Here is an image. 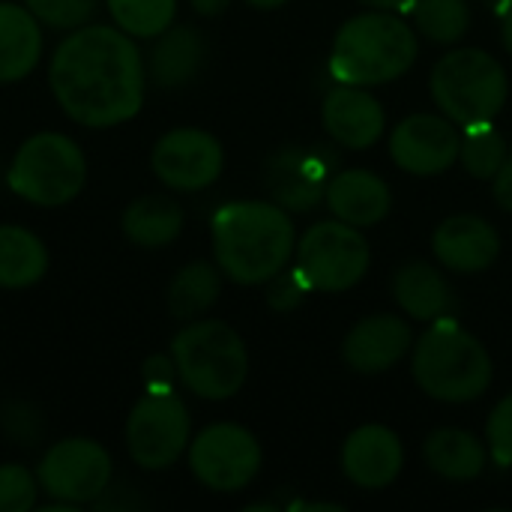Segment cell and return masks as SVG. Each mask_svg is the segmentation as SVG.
<instances>
[{"mask_svg": "<svg viewBox=\"0 0 512 512\" xmlns=\"http://www.w3.org/2000/svg\"><path fill=\"white\" fill-rule=\"evenodd\" d=\"M48 81L69 120L108 129L141 111L147 72L129 33L117 24H84L57 45Z\"/></svg>", "mask_w": 512, "mask_h": 512, "instance_id": "1", "label": "cell"}, {"mask_svg": "<svg viewBox=\"0 0 512 512\" xmlns=\"http://www.w3.org/2000/svg\"><path fill=\"white\" fill-rule=\"evenodd\" d=\"M213 255L237 285H264L294 255V225L285 207L270 201H234L216 210Z\"/></svg>", "mask_w": 512, "mask_h": 512, "instance_id": "2", "label": "cell"}, {"mask_svg": "<svg viewBox=\"0 0 512 512\" xmlns=\"http://www.w3.org/2000/svg\"><path fill=\"white\" fill-rule=\"evenodd\" d=\"M417 60V33L393 12H363L333 39L330 72L342 84L372 87L405 75Z\"/></svg>", "mask_w": 512, "mask_h": 512, "instance_id": "3", "label": "cell"}, {"mask_svg": "<svg viewBox=\"0 0 512 512\" xmlns=\"http://www.w3.org/2000/svg\"><path fill=\"white\" fill-rule=\"evenodd\" d=\"M414 378L438 402L462 405L480 399L492 384V357L459 324L444 321L420 336L414 351Z\"/></svg>", "mask_w": 512, "mask_h": 512, "instance_id": "4", "label": "cell"}, {"mask_svg": "<svg viewBox=\"0 0 512 512\" xmlns=\"http://www.w3.org/2000/svg\"><path fill=\"white\" fill-rule=\"evenodd\" d=\"M171 360L180 384L210 402L240 393L249 375L243 339L225 321H192L171 339Z\"/></svg>", "mask_w": 512, "mask_h": 512, "instance_id": "5", "label": "cell"}, {"mask_svg": "<svg viewBox=\"0 0 512 512\" xmlns=\"http://www.w3.org/2000/svg\"><path fill=\"white\" fill-rule=\"evenodd\" d=\"M507 90L504 66L480 48L450 51L432 69V96L438 108L465 129L492 123L507 102Z\"/></svg>", "mask_w": 512, "mask_h": 512, "instance_id": "6", "label": "cell"}, {"mask_svg": "<svg viewBox=\"0 0 512 512\" xmlns=\"http://www.w3.org/2000/svg\"><path fill=\"white\" fill-rule=\"evenodd\" d=\"M87 180L81 147L63 132H36L15 150L6 183L36 207H63L78 198Z\"/></svg>", "mask_w": 512, "mask_h": 512, "instance_id": "7", "label": "cell"}, {"mask_svg": "<svg viewBox=\"0 0 512 512\" xmlns=\"http://www.w3.org/2000/svg\"><path fill=\"white\" fill-rule=\"evenodd\" d=\"M192 420L174 390H147L129 411L126 450L144 471H165L189 450Z\"/></svg>", "mask_w": 512, "mask_h": 512, "instance_id": "8", "label": "cell"}, {"mask_svg": "<svg viewBox=\"0 0 512 512\" xmlns=\"http://www.w3.org/2000/svg\"><path fill=\"white\" fill-rule=\"evenodd\" d=\"M369 243L348 222H318L297 243V270L312 291H348L369 270Z\"/></svg>", "mask_w": 512, "mask_h": 512, "instance_id": "9", "label": "cell"}, {"mask_svg": "<svg viewBox=\"0 0 512 512\" xmlns=\"http://www.w3.org/2000/svg\"><path fill=\"white\" fill-rule=\"evenodd\" d=\"M114 465L108 450L93 438H66L45 450L36 480L51 501L81 507L93 504L111 483Z\"/></svg>", "mask_w": 512, "mask_h": 512, "instance_id": "10", "label": "cell"}, {"mask_svg": "<svg viewBox=\"0 0 512 512\" xmlns=\"http://www.w3.org/2000/svg\"><path fill=\"white\" fill-rule=\"evenodd\" d=\"M189 468L213 492H240L261 471V447L249 429L213 423L189 444Z\"/></svg>", "mask_w": 512, "mask_h": 512, "instance_id": "11", "label": "cell"}, {"mask_svg": "<svg viewBox=\"0 0 512 512\" xmlns=\"http://www.w3.org/2000/svg\"><path fill=\"white\" fill-rule=\"evenodd\" d=\"M153 174L177 192H198L219 180L225 168V150L219 138L204 129L180 126L165 132L150 153Z\"/></svg>", "mask_w": 512, "mask_h": 512, "instance_id": "12", "label": "cell"}, {"mask_svg": "<svg viewBox=\"0 0 512 512\" xmlns=\"http://www.w3.org/2000/svg\"><path fill=\"white\" fill-rule=\"evenodd\" d=\"M462 150V135L450 117L414 114L393 129L390 156L393 162L417 177H432L447 171Z\"/></svg>", "mask_w": 512, "mask_h": 512, "instance_id": "13", "label": "cell"}, {"mask_svg": "<svg viewBox=\"0 0 512 512\" xmlns=\"http://www.w3.org/2000/svg\"><path fill=\"white\" fill-rule=\"evenodd\" d=\"M333 171L330 150H303L285 147L267 162V186L279 207L285 210H312L327 195Z\"/></svg>", "mask_w": 512, "mask_h": 512, "instance_id": "14", "label": "cell"}, {"mask_svg": "<svg viewBox=\"0 0 512 512\" xmlns=\"http://www.w3.org/2000/svg\"><path fill=\"white\" fill-rule=\"evenodd\" d=\"M411 345H414V333L408 321L396 315H375V318H363L360 324H354V330L345 336L342 354L354 372L381 375L393 369L408 354Z\"/></svg>", "mask_w": 512, "mask_h": 512, "instance_id": "15", "label": "cell"}, {"mask_svg": "<svg viewBox=\"0 0 512 512\" xmlns=\"http://www.w3.org/2000/svg\"><path fill=\"white\" fill-rule=\"evenodd\" d=\"M405 465L402 441L387 426H363L357 429L342 450V471L360 489H384L390 486Z\"/></svg>", "mask_w": 512, "mask_h": 512, "instance_id": "16", "label": "cell"}, {"mask_svg": "<svg viewBox=\"0 0 512 512\" xmlns=\"http://www.w3.org/2000/svg\"><path fill=\"white\" fill-rule=\"evenodd\" d=\"M432 249L447 270L480 273L495 264L501 252V240H498V231L486 219L474 213H462L438 225L432 237Z\"/></svg>", "mask_w": 512, "mask_h": 512, "instance_id": "17", "label": "cell"}, {"mask_svg": "<svg viewBox=\"0 0 512 512\" xmlns=\"http://www.w3.org/2000/svg\"><path fill=\"white\" fill-rule=\"evenodd\" d=\"M321 117L327 132L351 150H366L384 135L381 102L357 84H339L330 90Z\"/></svg>", "mask_w": 512, "mask_h": 512, "instance_id": "18", "label": "cell"}, {"mask_svg": "<svg viewBox=\"0 0 512 512\" xmlns=\"http://www.w3.org/2000/svg\"><path fill=\"white\" fill-rule=\"evenodd\" d=\"M324 198H327L330 210L354 228L378 225L381 219H387V213L393 207L390 186L378 174L360 171V168L330 177Z\"/></svg>", "mask_w": 512, "mask_h": 512, "instance_id": "19", "label": "cell"}, {"mask_svg": "<svg viewBox=\"0 0 512 512\" xmlns=\"http://www.w3.org/2000/svg\"><path fill=\"white\" fill-rule=\"evenodd\" d=\"M42 57L39 18L21 6L0 0V84L27 78Z\"/></svg>", "mask_w": 512, "mask_h": 512, "instance_id": "20", "label": "cell"}, {"mask_svg": "<svg viewBox=\"0 0 512 512\" xmlns=\"http://www.w3.org/2000/svg\"><path fill=\"white\" fill-rule=\"evenodd\" d=\"M204 54L207 45L195 27H168L150 51V78L159 87H183L201 72Z\"/></svg>", "mask_w": 512, "mask_h": 512, "instance_id": "21", "label": "cell"}, {"mask_svg": "<svg viewBox=\"0 0 512 512\" xmlns=\"http://www.w3.org/2000/svg\"><path fill=\"white\" fill-rule=\"evenodd\" d=\"M183 231V207L165 195L135 198L123 210V234L141 249H159Z\"/></svg>", "mask_w": 512, "mask_h": 512, "instance_id": "22", "label": "cell"}, {"mask_svg": "<svg viewBox=\"0 0 512 512\" xmlns=\"http://www.w3.org/2000/svg\"><path fill=\"white\" fill-rule=\"evenodd\" d=\"M393 297L417 321H435L453 303V294H450V285L444 282V276L423 261H411L396 273Z\"/></svg>", "mask_w": 512, "mask_h": 512, "instance_id": "23", "label": "cell"}, {"mask_svg": "<svg viewBox=\"0 0 512 512\" xmlns=\"http://www.w3.org/2000/svg\"><path fill=\"white\" fill-rule=\"evenodd\" d=\"M45 273H48L45 243L21 225H0V288L9 291L30 288Z\"/></svg>", "mask_w": 512, "mask_h": 512, "instance_id": "24", "label": "cell"}, {"mask_svg": "<svg viewBox=\"0 0 512 512\" xmlns=\"http://www.w3.org/2000/svg\"><path fill=\"white\" fill-rule=\"evenodd\" d=\"M426 462L447 480H474L486 468V447L462 429H438L426 438Z\"/></svg>", "mask_w": 512, "mask_h": 512, "instance_id": "25", "label": "cell"}, {"mask_svg": "<svg viewBox=\"0 0 512 512\" xmlns=\"http://www.w3.org/2000/svg\"><path fill=\"white\" fill-rule=\"evenodd\" d=\"M219 270L207 261L186 264L168 285V312L180 321H195L219 297Z\"/></svg>", "mask_w": 512, "mask_h": 512, "instance_id": "26", "label": "cell"}, {"mask_svg": "<svg viewBox=\"0 0 512 512\" xmlns=\"http://www.w3.org/2000/svg\"><path fill=\"white\" fill-rule=\"evenodd\" d=\"M114 24L132 39H156L174 24L177 0H105Z\"/></svg>", "mask_w": 512, "mask_h": 512, "instance_id": "27", "label": "cell"}, {"mask_svg": "<svg viewBox=\"0 0 512 512\" xmlns=\"http://www.w3.org/2000/svg\"><path fill=\"white\" fill-rule=\"evenodd\" d=\"M411 12H414L417 30L441 45L459 42L471 24L465 0H414Z\"/></svg>", "mask_w": 512, "mask_h": 512, "instance_id": "28", "label": "cell"}, {"mask_svg": "<svg viewBox=\"0 0 512 512\" xmlns=\"http://www.w3.org/2000/svg\"><path fill=\"white\" fill-rule=\"evenodd\" d=\"M510 150L501 132H495L489 123L471 126L468 135L462 138V150L459 159L465 162L468 174L477 180H495V174L501 171V165L507 162Z\"/></svg>", "mask_w": 512, "mask_h": 512, "instance_id": "29", "label": "cell"}, {"mask_svg": "<svg viewBox=\"0 0 512 512\" xmlns=\"http://www.w3.org/2000/svg\"><path fill=\"white\" fill-rule=\"evenodd\" d=\"M39 480L24 465H0V512H27L36 507Z\"/></svg>", "mask_w": 512, "mask_h": 512, "instance_id": "30", "label": "cell"}, {"mask_svg": "<svg viewBox=\"0 0 512 512\" xmlns=\"http://www.w3.org/2000/svg\"><path fill=\"white\" fill-rule=\"evenodd\" d=\"M24 6L39 18V24L57 30H75L90 21L96 0H24Z\"/></svg>", "mask_w": 512, "mask_h": 512, "instance_id": "31", "label": "cell"}, {"mask_svg": "<svg viewBox=\"0 0 512 512\" xmlns=\"http://www.w3.org/2000/svg\"><path fill=\"white\" fill-rule=\"evenodd\" d=\"M486 435H489V456L501 465V468H510L512 465V396L501 399L498 408L492 411L489 417V426H486Z\"/></svg>", "mask_w": 512, "mask_h": 512, "instance_id": "32", "label": "cell"}, {"mask_svg": "<svg viewBox=\"0 0 512 512\" xmlns=\"http://www.w3.org/2000/svg\"><path fill=\"white\" fill-rule=\"evenodd\" d=\"M312 288H309V282L303 279V273L294 267L291 273H276L273 279H270V291H267V303H270V309H276V312H291V309H297L303 300H306V294H309Z\"/></svg>", "mask_w": 512, "mask_h": 512, "instance_id": "33", "label": "cell"}, {"mask_svg": "<svg viewBox=\"0 0 512 512\" xmlns=\"http://www.w3.org/2000/svg\"><path fill=\"white\" fill-rule=\"evenodd\" d=\"M174 375H177V366L165 354H156L144 363V387L147 390H171Z\"/></svg>", "mask_w": 512, "mask_h": 512, "instance_id": "34", "label": "cell"}, {"mask_svg": "<svg viewBox=\"0 0 512 512\" xmlns=\"http://www.w3.org/2000/svg\"><path fill=\"white\" fill-rule=\"evenodd\" d=\"M495 198L504 210L512 213V156H507V162L495 174Z\"/></svg>", "mask_w": 512, "mask_h": 512, "instance_id": "35", "label": "cell"}, {"mask_svg": "<svg viewBox=\"0 0 512 512\" xmlns=\"http://www.w3.org/2000/svg\"><path fill=\"white\" fill-rule=\"evenodd\" d=\"M189 3H192V9L201 12V15H219V12L228 9L231 0H189Z\"/></svg>", "mask_w": 512, "mask_h": 512, "instance_id": "36", "label": "cell"}, {"mask_svg": "<svg viewBox=\"0 0 512 512\" xmlns=\"http://www.w3.org/2000/svg\"><path fill=\"white\" fill-rule=\"evenodd\" d=\"M363 6H372V9H405L411 6L414 0H360Z\"/></svg>", "mask_w": 512, "mask_h": 512, "instance_id": "37", "label": "cell"}, {"mask_svg": "<svg viewBox=\"0 0 512 512\" xmlns=\"http://www.w3.org/2000/svg\"><path fill=\"white\" fill-rule=\"evenodd\" d=\"M504 45H507V51L512 54V3L510 9L504 12Z\"/></svg>", "mask_w": 512, "mask_h": 512, "instance_id": "38", "label": "cell"}, {"mask_svg": "<svg viewBox=\"0 0 512 512\" xmlns=\"http://www.w3.org/2000/svg\"><path fill=\"white\" fill-rule=\"evenodd\" d=\"M249 6H255V9H279L282 3H288V0H246Z\"/></svg>", "mask_w": 512, "mask_h": 512, "instance_id": "39", "label": "cell"}]
</instances>
